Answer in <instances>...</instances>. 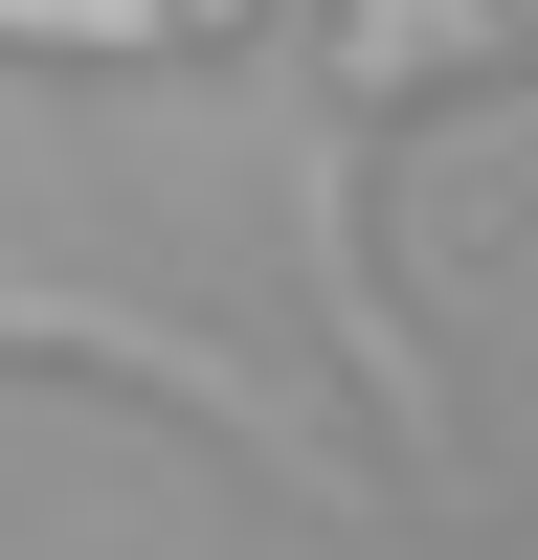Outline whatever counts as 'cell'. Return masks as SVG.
<instances>
[{
  "instance_id": "3",
  "label": "cell",
  "mask_w": 538,
  "mask_h": 560,
  "mask_svg": "<svg viewBox=\"0 0 538 560\" xmlns=\"http://www.w3.org/2000/svg\"><path fill=\"white\" fill-rule=\"evenodd\" d=\"M516 23H538V0H516Z\"/></svg>"
},
{
  "instance_id": "2",
  "label": "cell",
  "mask_w": 538,
  "mask_h": 560,
  "mask_svg": "<svg viewBox=\"0 0 538 560\" xmlns=\"http://www.w3.org/2000/svg\"><path fill=\"white\" fill-rule=\"evenodd\" d=\"M247 45V0H0V68H202Z\"/></svg>"
},
{
  "instance_id": "1",
  "label": "cell",
  "mask_w": 538,
  "mask_h": 560,
  "mask_svg": "<svg viewBox=\"0 0 538 560\" xmlns=\"http://www.w3.org/2000/svg\"><path fill=\"white\" fill-rule=\"evenodd\" d=\"M0 382H134L157 427H202V448H269V471H314V427L269 404V359L179 337V314H134V292H68V269H0Z\"/></svg>"
}]
</instances>
